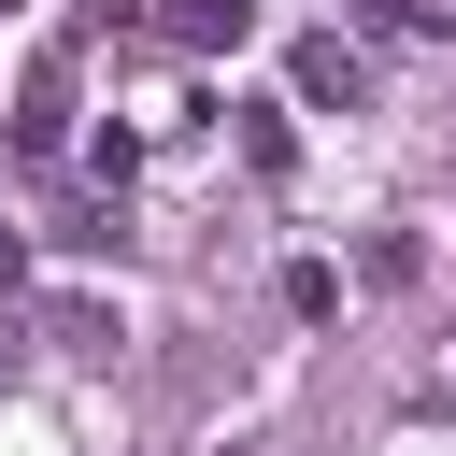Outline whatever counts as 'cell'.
<instances>
[{"instance_id": "obj_1", "label": "cell", "mask_w": 456, "mask_h": 456, "mask_svg": "<svg viewBox=\"0 0 456 456\" xmlns=\"http://www.w3.org/2000/svg\"><path fill=\"white\" fill-rule=\"evenodd\" d=\"M171 28H185V43H242V28H256V0H171Z\"/></svg>"}]
</instances>
